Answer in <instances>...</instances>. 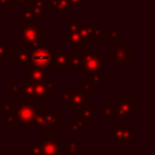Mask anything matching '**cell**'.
Returning <instances> with one entry per match:
<instances>
[{
  "label": "cell",
  "mask_w": 155,
  "mask_h": 155,
  "mask_svg": "<svg viewBox=\"0 0 155 155\" xmlns=\"http://www.w3.org/2000/svg\"><path fill=\"white\" fill-rule=\"evenodd\" d=\"M82 52L78 51V48L73 50L69 52V58H68V67L69 69H78L80 68V62H81Z\"/></svg>",
  "instance_id": "ffe728a7"
},
{
  "label": "cell",
  "mask_w": 155,
  "mask_h": 155,
  "mask_svg": "<svg viewBox=\"0 0 155 155\" xmlns=\"http://www.w3.org/2000/svg\"><path fill=\"white\" fill-rule=\"evenodd\" d=\"M10 1H11V0H0V7H1V6H7V5L10 4Z\"/></svg>",
  "instance_id": "f35d334b"
},
{
  "label": "cell",
  "mask_w": 155,
  "mask_h": 155,
  "mask_svg": "<svg viewBox=\"0 0 155 155\" xmlns=\"http://www.w3.org/2000/svg\"><path fill=\"white\" fill-rule=\"evenodd\" d=\"M54 99H56L57 102H59L63 108H71V96H70V91H67V90L62 91L61 94L56 96Z\"/></svg>",
  "instance_id": "d4e9b609"
},
{
  "label": "cell",
  "mask_w": 155,
  "mask_h": 155,
  "mask_svg": "<svg viewBox=\"0 0 155 155\" xmlns=\"http://www.w3.org/2000/svg\"><path fill=\"white\" fill-rule=\"evenodd\" d=\"M115 117L131 119L138 113V102L134 101L133 96H116V105L114 107Z\"/></svg>",
  "instance_id": "52a82bcc"
},
{
  "label": "cell",
  "mask_w": 155,
  "mask_h": 155,
  "mask_svg": "<svg viewBox=\"0 0 155 155\" xmlns=\"http://www.w3.org/2000/svg\"><path fill=\"white\" fill-rule=\"evenodd\" d=\"M6 90L13 97H19V96H22L23 86H22V84H8V85H6Z\"/></svg>",
  "instance_id": "4dcf8cb0"
},
{
  "label": "cell",
  "mask_w": 155,
  "mask_h": 155,
  "mask_svg": "<svg viewBox=\"0 0 155 155\" xmlns=\"http://www.w3.org/2000/svg\"><path fill=\"white\" fill-rule=\"evenodd\" d=\"M46 6L48 7L51 13H71L73 7L69 5L67 0H48L46 1Z\"/></svg>",
  "instance_id": "2e32d148"
},
{
  "label": "cell",
  "mask_w": 155,
  "mask_h": 155,
  "mask_svg": "<svg viewBox=\"0 0 155 155\" xmlns=\"http://www.w3.org/2000/svg\"><path fill=\"white\" fill-rule=\"evenodd\" d=\"M40 148L42 155H57L62 150V140L56 136H44L40 142Z\"/></svg>",
  "instance_id": "7c38bea8"
},
{
  "label": "cell",
  "mask_w": 155,
  "mask_h": 155,
  "mask_svg": "<svg viewBox=\"0 0 155 155\" xmlns=\"http://www.w3.org/2000/svg\"><path fill=\"white\" fill-rule=\"evenodd\" d=\"M82 85H84V87L88 91V92H92V91H94V87H96V85L87 78V79H84L82 80Z\"/></svg>",
  "instance_id": "e575fe53"
},
{
  "label": "cell",
  "mask_w": 155,
  "mask_h": 155,
  "mask_svg": "<svg viewBox=\"0 0 155 155\" xmlns=\"http://www.w3.org/2000/svg\"><path fill=\"white\" fill-rule=\"evenodd\" d=\"M65 132H67V134H84V130L71 121L69 124H67Z\"/></svg>",
  "instance_id": "1f68e13d"
},
{
  "label": "cell",
  "mask_w": 155,
  "mask_h": 155,
  "mask_svg": "<svg viewBox=\"0 0 155 155\" xmlns=\"http://www.w3.org/2000/svg\"><path fill=\"white\" fill-rule=\"evenodd\" d=\"M0 67H1V63H0Z\"/></svg>",
  "instance_id": "ee69618b"
},
{
  "label": "cell",
  "mask_w": 155,
  "mask_h": 155,
  "mask_svg": "<svg viewBox=\"0 0 155 155\" xmlns=\"http://www.w3.org/2000/svg\"><path fill=\"white\" fill-rule=\"evenodd\" d=\"M84 150V145L79 143L78 139H71L67 143V151L70 155H78Z\"/></svg>",
  "instance_id": "484cf974"
},
{
  "label": "cell",
  "mask_w": 155,
  "mask_h": 155,
  "mask_svg": "<svg viewBox=\"0 0 155 155\" xmlns=\"http://www.w3.org/2000/svg\"><path fill=\"white\" fill-rule=\"evenodd\" d=\"M28 73L22 75V82H30L34 85L41 84L51 79V68H28Z\"/></svg>",
  "instance_id": "8fae6325"
},
{
  "label": "cell",
  "mask_w": 155,
  "mask_h": 155,
  "mask_svg": "<svg viewBox=\"0 0 155 155\" xmlns=\"http://www.w3.org/2000/svg\"><path fill=\"white\" fill-rule=\"evenodd\" d=\"M98 115L101 119H114L115 117V110L110 101H107L104 103V105L99 109Z\"/></svg>",
  "instance_id": "7402d4cb"
},
{
  "label": "cell",
  "mask_w": 155,
  "mask_h": 155,
  "mask_svg": "<svg viewBox=\"0 0 155 155\" xmlns=\"http://www.w3.org/2000/svg\"><path fill=\"white\" fill-rule=\"evenodd\" d=\"M104 63H105V58L101 56V52H98V51L82 52L80 69H82V71L86 73L87 75L91 73L105 71Z\"/></svg>",
  "instance_id": "8992f818"
},
{
  "label": "cell",
  "mask_w": 155,
  "mask_h": 155,
  "mask_svg": "<svg viewBox=\"0 0 155 155\" xmlns=\"http://www.w3.org/2000/svg\"><path fill=\"white\" fill-rule=\"evenodd\" d=\"M104 155H122V151H120V150H105V153H104Z\"/></svg>",
  "instance_id": "74e56055"
},
{
  "label": "cell",
  "mask_w": 155,
  "mask_h": 155,
  "mask_svg": "<svg viewBox=\"0 0 155 155\" xmlns=\"http://www.w3.org/2000/svg\"><path fill=\"white\" fill-rule=\"evenodd\" d=\"M45 29L36 24H17V40L23 46L44 47L45 45Z\"/></svg>",
  "instance_id": "7a4b0ae2"
},
{
  "label": "cell",
  "mask_w": 155,
  "mask_h": 155,
  "mask_svg": "<svg viewBox=\"0 0 155 155\" xmlns=\"http://www.w3.org/2000/svg\"><path fill=\"white\" fill-rule=\"evenodd\" d=\"M16 122H17V108L16 105H13L12 109L6 113V128L11 130Z\"/></svg>",
  "instance_id": "83f0119b"
},
{
  "label": "cell",
  "mask_w": 155,
  "mask_h": 155,
  "mask_svg": "<svg viewBox=\"0 0 155 155\" xmlns=\"http://www.w3.org/2000/svg\"><path fill=\"white\" fill-rule=\"evenodd\" d=\"M68 58H69V52H65V51L54 52L53 51L52 63H51L50 68L51 69H54V68H67L68 67Z\"/></svg>",
  "instance_id": "e0dca14e"
},
{
  "label": "cell",
  "mask_w": 155,
  "mask_h": 155,
  "mask_svg": "<svg viewBox=\"0 0 155 155\" xmlns=\"http://www.w3.org/2000/svg\"><path fill=\"white\" fill-rule=\"evenodd\" d=\"M71 122L76 124V125H78L79 127H81L84 131H85V130H88V127H90V124H88L86 120L81 119L80 116H78V117H73V119H71Z\"/></svg>",
  "instance_id": "836d02e7"
},
{
  "label": "cell",
  "mask_w": 155,
  "mask_h": 155,
  "mask_svg": "<svg viewBox=\"0 0 155 155\" xmlns=\"http://www.w3.org/2000/svg\"><path fill=\"white\" fill-rule=\"evenodd\" d=\"M12 104L10 103V102H7V101H2V102H0V108L2 109V111H5V113H7V111H10L11 109H12Z\"/></svg>",
  "instance_id": "8d00e7d4"
},
{
  "label": "cell",
  "mask_w": 155,
  "mask_h": 155,
  "mask_svg": "<svg viewBox=\"0 0 155 155\" xmlns=\"http://www.w3.org/2000/svg\"><path fill=\"white\" fill-rule=\"evenodd\" d=\"M34 0H11L10 4L6 7H11V8H25V7H30Z\"/></svg>",
  "instance_id": "f1b7e54d"
},
{
  "label": "cell",
  "mask_w": 155,
  "mask_h": 155,
  "mask_svg": "<svg viewBox=\"0 0 155 155\" xmlns=\"http://www.w3.org/2000/svg\"><path fill=\"white\" fill-rule=\"evenodd\" d=\"M1 130H2V127H1V124H0V134H1V132H2Z\"/></svg>",
  "instance_id": "b9f144b4"
},
{
  "label": "cell",
  "mask_w": 155,
  "mask_h": 155,
  "mask_svg": "<svg viewBox=\"0 0 155 155\" xmlns=\"http://www.w3.org/2000/svg\"><path fill=\"white\" fill-rule=\"evenodd\" d=\"M56 87V80L48 79L41 84L34 85V91L31 94V102H50L51 96L50 93Z\"/></svg>",
  "instance_id": "9c48e42d"
},
{
  "label": "cell",
  "mask_w": 155,
  "mask_h": 155,
  "mask_svg": "<svg viewBox=\"0 0 155 155\" xmlns=\"http://www.w3.org/2000/svg\"><path fill=\"white\" fill-rule=\"evenodd\" d=\"M61 40L67 44V46L71 47L73 50L79 47H88L90 41L85 38H82L79 33H71V34H63L61 36Z\"/></svg>",
  "instance_id": "9a60e30c"
},
{
  "label": "cell",
  "mask_w": 155,
  "mask_h": 155,
  "mask_svg": "<svg viewBox=\"0 0 155 155\" xmlns=\"http://www.w3.org/2000/svg\"><path fill=\"white\" fill-rule=\"evenodd\" d=\"M17 18L21 19L23 24H34V18L35 17L33 16L30 8L25 7V8H23V11L17 13Z\"/></svg>",
  "instance_id": "cb8c5ba5"
},
{
  "label": "cell",
  "mask_w": 155,
  "mask_h": 155,
  "mask_svg": "<svg viewBox=\"0 0 155 155\" xmlns=\"http://www.w3.org/2000/svg\"><path fill=\"white\" fill-rule=\"evenodd\" d=\"M34 130L44 136H57L62 133V113H51L50 107H45L44 111H39L33 121Z\"/></svg>",
  "instance_id": "6da1fadb"
},
{
  "label": "cell",
  "mask_w": 155,
  "mask_h": 155,
  "mask_svg": "<svg viewBox=\"0 0 155 155\" xmlns=\"http://www.w3.org/2000/svg\"><path fill=\"white\" fill-rule=\"evenodd\" d=\"M29 53V68H50L52 63L53 51L44 47L25 46Z\"/></svg>",
  "instance_id": "5b68a950"
},
{
  "label": "cell",
  "mask_w": 155,
  "mask_h": 155,
  "mask_svg": "<svg viewBox=\"0 0 155 155\" xmlns=\"http://www.w3.org/2000/svg\"><path fill=\"white\" fill-rule=\"evenodd\" d=\"M99 30H101V27L98 23L93 24V25H87V24H80L79 23V27H78V33L87 39L88 41H99L101 40V34H99Z\"/></svg>",
  "instance_id": "5bb4252c"
},
{
  "label": "cell",
  "mask_w": 155,
  "mask_h": 155,
  "mask_svg": "<svg viewBox=\"0 0 155 155\" xmlns=\"http://www.w3.org/2000/svg\"><path fill=\"white\" fill-rule=\"evenodd\" d=\"M94 115H96V109H94V107H90V105H87L78 111V116L86 120L88 124L94 122Z\"/></svg>",
  "instance_id": "44dd1931"
},
{
  "label": "cell",
  "mask_w": 155,
  "mask_h": 155,
  "mask_svg": "<svg viewBox=\"0 0 155 155\" xmlns=\"http://www.w3.org/2000/svg\"><path fill=\"white\" fill-rule=\"evenodd\" d=\"M12 52V46L8 45L5 40H0V63H5Z\"/></svg>",
  "instance_id": "603a6c76"
},
{
  "label": "cell",
  "mask_w": 155,
  "mask_h": 155,
  "mask_svg": "<svg viewBox=\"0 0 155 155\" xmlns=\"http://www.w3.org/2000/svg\"><path fill=\"white\" fill-rule=\"evenodd\" d=\"M78 27H79V21H78V18H68V19H67V22H65L67 34L78 33Z\"/></svg>",
  "instance_id": "f546056e"
},
{
  "label": "cell",
  "mask_w": 155,
  "mask_h": 155,
  "mask_svg": "<svg viewBox=\"0 0 155 155\" xmlns=\"http://www.w3.org/2000/svg\"><path fill=\"white\" fill-rule=\"evenodd\" d=\"M46 0H34L31 6L29 7L33 16L34 17H38L40 19H44L46 16H45V8H46Z\"/></svg>",
  "instance_id": "ac0fdd59"
},
{
  "label": "cell",
  "mask_w": 155,
  "mask_h": 155,
  "mask_svg": "<svg viewBox=\"0 0 155 155\" xmlns=\"http://www.w3.org/2000/svg\"><path fill=\"white\" fill-rule=\"evenodd\" d=\"M87 78L94 84V85H105V71H97V73H91L87 75Z\"/></svg>",
  "instance_id": "4316f807"
},
{
  "label": "cell",
  "mask_w": 155,
  "mask_h": 155,
  "mask_svg": "<svg viewBox=\"0 0 155 155\" xmlns=\"http://www.w3.org/2000/svg\"><path fill=\"white\" fill-rule=\"evenodd\" d=\"M88 93L90 92L84 87L82 84H80L76 90L70 91L73 113H78L80 109H82V108L88 105V102H90V94Z\"/></svg>",
  "instance_id": "30bf717a"
},
{
  "label": "cell",
  "mask_w": 155,
  "mask_h": 155,
  "mask_svg": "<svg viewBox=\"0 0 155 155\" xmlns=\"http://www.w3.org/2000/svg\"><path fill=\"white\" fill-rule=\"evenodd\" d=\"M0 18H1V12H0Z\"/></svg>",
  "instance_id": "7bdbcfd3"
},
{
  "label": "cell",
  "mask_w": 155,
  "mask_h": 155,
  "mask_svg": "<svg viewBox=\"0 0 155 155\" xmlns=\"http://www.w3.org/2000/svg\"><path fill=\"white\" fill-rule=\"evenodd\" d=\"M57 155H70V154H69L68 151H62V150H61V151H59Z\"/></svg>",
  "instance_id": "60d3db41"
},
{
  "label": "cell",
  "mask_w": 155,
  "mask_h": 155,
  "mask_svg": "<svg viewBox=\"0 0 155 155\" xmlns=\"http://www.w3.org/2000/svg\"><path fill=\"white\" fill-rule=\"evenodd\" d=\"M27 153H28L29 155H42L39 139H34V140H33V144H30V145L28 147Z\"/></svg>",
  "instance_id": "d6a6232c"
},
{
  "label": "cell",
  "mask_w": 155,
  "mask_h": 155,
  "mask_svg": "<svg viewBox=\"0 0 155 155\" xmlns=\"http://www.w3.org/2000/svg\"><path fill=\"white\" fill-rule=\"evenodd\" d=\"M69 2V5L74 8V7H79V8H82L84 5H85V1L84 0H67Z\"/></svg>",
  "instance_id": "d590c367"
},
{
  "label": "cell",
  "mask_w": 155,
  "mask_h": 155,
  "mask_svg": "<svg viewBox=\"0 0 155 155\" xmlns=\"http://www.w3.org/2000/svg\"><path fill=\"white\" fill-rule=\"evenodd\" d=\"M16 108H17V122H19L23 128H28L29 125L33 124L36 114L39 113V109L31 102H25V101L17 102Z\"/></svg>",
  "instance_id": "ba28073f"
},
{
  "label": "cell",
  "mask_w": 155,
  "mask_h": 155,
  "mask_svg": "<svg viewBox=\"0 0 155 155\" xmlns=\"http://www.w3.org/2000/svg\"><path fill=\"white\" fill-rule=\"evenodd\" d=\"M16 155H29V154H28L27 151H24V150H18Z\"/></svg>",
  "instance_id": "ab89813d"
},
{
  "label": "cell",
  "mask_w": 155,
  "mask_h": 155,
  "mask_svg": "<svg viewBox=\"0 0 155 155\" xmlns=\"http://www.w3.org/2000/svg\"><path fill=\"white\" fill-rule=\"evenodd\" d=\"M110 139L115 140L117 145L131 147L133 144V125L132 122H111Z\"/></svg>",
  "instance_id": "277c9868"
},
{
  "label": "cell",
  "mask_w": 155,
  "mask_h": 155,
  "mask_svg": "<svg viewBox=\"0 0 155 155\" xmlns=\"http://www.w3.org/2000/svg\"><path fill=\"white\" fill-rule=\"evenodd\" d=\"M99 34L104 36L105 41L119 42L122 38V30L121 29H101Z\"/></svg>",
  "instance_id": "d6986e66"
},
{
  "label": "cell",
  "mask_w": 155,
  "mask_h": 155,
  "mask_svg": "<svg viewBox=\"0 0 155 155\" xmlns=\"http://www.w3.org/2000/svg\"><path fill=\"white\" fill-rule=\"evenodd\" d=\"M10 58L13 63H16L17 68H19V69H28L29 68V53H28L25 46L19 45L16 48V51L11 52Z\"/></svg>",
  "instance_id": "4fadbf2b"
},
{
  "label": "cell",
  "mask_w": 155,
  "mask_h": 155,
  "mask_svg": "<svg viewBox=\"0 0 155 155\" xmlns=\"http://www.w3.org/2000/svg\"><path fill=\"white\" fill-rule=\"evenodd\" d=\"M110 52V61L111 63H115L116 68L119 69H126L133 61V47L125 40H120L119 42H116V45L111 46Z\"/></svg>",
  "instance_id": "3957f363"
}]
</instances>
